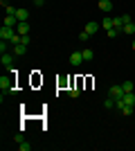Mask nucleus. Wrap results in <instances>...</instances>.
<instances>
[{
  "label": "nucleus",
  "mask_w": 135,
  "mask_h": 151,
  "mask_svg": "<svg viewBox=\"0 0 135 151\" xmlns=\"http://www.w3.org/2000/svg\"><path fill=\"white\" fill-rule=\"evenodd\" d=\"M0 63H2L5 68H11V65H14V57L9 54V52H5V54L0 57Z\"/></svg>",
  "instance_id": "nucleus-6"
},
{
  "label": "nucleus",
  "mask_w": 135,
  "mask_h": 151,
  "mask_svg": "<svg viewBox=\"0 0 135 151\" xmlns=\"http://www.w3.org/2000/svg\"><path fill=\"white\" fill-rule=\"evenodd\" d=\"M101 27H104L106 32L113 29V27H115V25H113V18H104V20H101Z\"/></svg>",
  "instance_id": "nucleus-14"
},
{
  "label": "nucleus",
  "mask_w": 135,
  "mask_h": 151,
  "mask_svg": "<svg viewBox=\"0 0 135 151\" xmlns=\"http://www.w3.org/2000/svg\"><path fill=\"white\" fill-rule=\"evenodd\" d=\"M0 38H2V41H9V43H18V41H20L16 27H7V25L0 27Z\"/></svg>",
  "instance_id": "nucleus-2"
},
{
  "label": "nucleus",
  "mask_w": 135,
  "mask_h": 151,
  "mask_svg": "<svg viewBox=\"0 0 135 151\" xmlns=\"http://www.w3.org/2000/svg\"><path fill=\"white\" fill-rule=\"evenodd\" d=\"M122 34H129V36H135V23L131 20V23H126V25L122 27Z\"/></svg>",
  "instance_id": "nucleus-10"
},
{
  "label": "nucleus",
  "mask_w": 135,
  "mask_h": 151,
  "mask_svg": "<svg viewBox=\"0 0 135 151\" xmlns=\"http://www.w3.org/2000/svg\"><path fill=\"white\" fill-rule=\"evenodd\" d=\"M5 25L7 27H16L18 25V18H16V16H5Z\"/></svg>",
  "instance_id": "nucleus-12"
},
{
  "label": "nucleus",
  "mask_w": 135,
  "mask_h": 151,
  "mask_svg": "<svg viewBox=\"0 0 135 151\" xmlns=\"http://www.w3.org/2000/svg\"><path fill=\"white\" fill-rule=\"evenodd\" d=\"M131 47H133V54H135V41H133V43H131Z\"/></svg>",
  "instance_id": "nucleus-21"
},
{
  "label": "nucleus",
  "mask_w": 135,
  "mask_h": 151,
  "mask_svg": "<svg viewBox=\"0 0 135 151\" xmlns=\"http://www.w3.org/2000/svg\"><path fill=\"white\" fill-rule=\"evenodd\" d=\"M81 54H84V61H92V59H95V52L90 50V47H86V50H81Z\"/></svg>",
  "instance_id": "nucleus-13"
},
{
  "label": "nucleus",
  "mask_w": 135,
  "mask_h": 151,
  "mask_svg": "<svg viewBox=\"0 0 135 151\" xmlns=\"http://www.w3.org/2000/svg\"><path fill=\"white\" fill-rule=\"evenodd\" d=\"M99 9H101V12H113V0H99Z\"/></svg>",
  "instance_id": "nucleus-9"
},
{
  "label": "nucleus",
  "mask_w": 135,
  "mask_h": 151,
  "mask_svg": "<svg viewBox=\"0 0 135 151\" xmlns=\"http://www.w3.org/2000/svg\"><path fill=\"white\" fill-rule=\"evenodd\" d=\"M70 63H72V65H81V63H84V54H81V52H72Z\"/></svg>",
  "instance_id": "nucleus-7"
},
{
  "label": "nucleus",
  "mask_w": 135,
  "mask_h": 151,
  "mask_svg": "<svg viewBox=\"0 0 135 151\" xmlns=\"http://www.w3.org/2000/svg\"><path fill=\"white\" fill-rule=\"evenodd\" d=\"M11 52H14V57H23V54H27V45L25 43H11Z\"/></svg>",
  "instance_id": "nucleus-3"
},
{
  "label": "nucleus",
  "mask_w": 135,
  "mask_h": 151,
  "mask_svg": "<svg viewBox=\"0 0 135 151\" xmlns=\"http://www.w3.org/2000/svg\"><path fill=\"white\" fill-rule=\"evenodd\" d=\"M122 88H124V93H133V81H124Z\"/></svg>",
  "instance_id": "nucleus-16"
},
{
  "label": "nucleus",
  "mask_w": 135,
  "mask_h": 151,
  "mask_svg": "<svg viewBox=\"0 0 135 151\" xmlns=\"http://www.w3.org/2000/svg\"><path fill=\"white\" fill-rule=\"evenodd\" d=\"M119 113H122V115H131V113H133V106H122V108H119Z\"/></svg>",
  "instance_id": "nucleus-17"
},
{
  "label": "nucleus",
  "mask_w": 135,
  "mask_h": 151,
  "mask_svg": "<svg viewBox=\"0 0 135 151\" xmlns=\"http://www.w3.org/2000/svg\"><path fill=\"white\" fill-rule=\"evenodd\" d=\"M14 75H16V70L9 68V75L0 77V88H2V93H16V90H18L16 88V77Z\"/></svg>",
  "instance_id": "nucleus-1"
},
{
  "label": "nucleus",
  "mask_w": 135,
  "mask_h": 151,
  "mask_svg": "<svg viewBox=\"0 0 135 151\" xmlns=\"http://www.w3.org/2000/svg\"><path fill=\"white\" fill-rule=\"evenodd\" d=\"M97 29H99V25H97V23H88V25L84 27V32L88 34V36H95V34H97Z\"/></svg>",
  "instance_id": "nucleus-8"
},
{
  "label": "nucleus",
  "mask_w": 135,
  "mask_h": 151,
  "mask_svg": "<svg viewBox=\"0 0 135 151\" xmlns=\"http://www.w3.org/2000/svg\"><path fill=\"white\" fill-rule=\"evenodd\" d=\"M68 93H70V97H79V95H81V90H79V88H70Z\"/></svg>",
  "instance_id": "nucleus-19"
},
{
  "label": "nucleus",
  "mask_w": 135,
  "mask_h": 151,
  "mask_svg": "<svg viewBox=\"0 0 135 151\" xmlns=\"http://www.w3.org/2000/svg\"><path fill=\"white\" fill-rule=\"evenodd\" d=\"M32 2H34V5H39V0H32Z\"/></svg>",
  "instance_id": "nucleus-23"
},
{
  "label": "nucleus",
  "mask_w": 135,
  "mask_h": 151,
  "mask_svg": "<svg viewBox=\"0 0 135 151\" xmlns=\"http://www.w3.org/2000/svg\"><path fill=\"white\" fill-rule=\"evenodd\" d=\"M108 95H110V97H113V99H119V97H122V95H124V88H122V86H110Z\"/></svg>",
  "instance_id": "nucleus-4"
},
{
  "label": "nucleus",
  "mask_w": 135,
  "mask_h": 151,
  "mask_svg": "<svg viewBox=\"0 0 135 151\" xmlns=\"http://www.w3.org/2000/svg\"><path fill=\"white\" fill-rule=\"evenodd\" d=\"M18 149L20 151H29V149H32V145H29L27 140H23V142H18Z\"/></svg>",
  "instance_id": "nucleus-15"
},
{
  "label": "nucleus",
  "mask_w": 135,
  "mask_h": 151,
  "mask_svg": "<svg viewBox=\"0 0 135 151\" xmlns=\"http://www.w3.org/2000/svg\"><path fill=\"white\" fill-rule=\"evenodd\" d=\"M43 2H45V0H39V7H41V5H43Z\"/></svg>",
  "instance_id": "nucleus-22"
},
{
  "label": "nucleus",
  "mask_w": 135,
  "mask_h": 151,
  "mask_svg": "<svg viewBox=\"0 0 135 151\" xmlns=\"http://www.w3.org/2000/svg\"><path fill=\"white\" fill-rule=\"evenodd\" d=\"M16 18H18V23H23V20L29 18V12H27V9H18V12H16Z\"/></svg>",
  "instance_id": "nucleus-11"
},
{
  "label": "nucleus",
  "mask_w": 135,
  "mask_h": 151,
  "mask_svg": "<svg viewBox=\"0 0 135 151\" xmlns=\"http://www.w3.org/2000/svg\"><path fill=\"white\" fill-rule=\"evenodd\" d=\"M29 29H32V27H29V23H27V20H23V23H18V25H16V32H18L20 36H23V34H29Z\"/></svg>",
  "instance_id": "nucleus-5"
},
{
  "label": "nucleus",
  "mask_w": 135,
  "mask_h": 151,
  "mask_svg": "<svg viewBox=\"0 0 135 151\" xmlns=\"http://www.w3.org/2000/svg\"><path fill=\"white\" fill-rule=\"evenodd\" d=\"M104 106H106V108H113V106H115V99H113V97L108 95V99L104 101Z\"/></svg>",
  "instance_id": "nucleus-18"
},
{
  "label": "nucleus",
  "mask_w": 135,
  "mask_h": 151,
  "mask_svg": "<svg viewBox=\"0 0 135 151\" xmlns=\"http://www.w3.org/2000/svg\"><path fill=\"white\" fill-rule=\"evenodd\" d=\"M117 34H122V32H119V29H115V27H113V29H108V36H110V38H115Z\"/></svg>",
  "instance_id": "nucleus-20"
}]
</instances>
